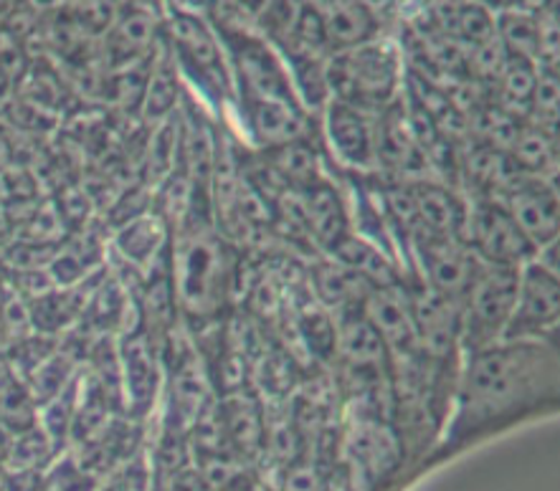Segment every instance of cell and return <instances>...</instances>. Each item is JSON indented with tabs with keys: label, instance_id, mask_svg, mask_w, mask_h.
<instances>
[{
	"label": "cell",
	"instance_id": "cell-1",
	"mask_svg": "<svg viewBox=\"0 0 560 491\" xmlns=\"http://www.w3.org/2000/svg\"><path fill=\"white\" fill-rule=\"evenodd\" d=\"M556 370V355L542 340H500L467 352L459 385L457 431H471L492 416L523 406Z\"/></svg>",
	"mask_w": 560,
	"mask_h": 491
},
{
	"label": "cell",
	"instance_id": "cell-2",
	"mask_svg": "<svg viewBox=\"0 0 560 491\" xmlns=\"http://www.w3.org/2000/svg\"><path fill=\"white\" fill-rule=\"evenodd\" d=\"M171 279L183 309L196 317H211L223 307L234 284V264L226 244L211 233V223L180 229Z\"/></svg>",
	"mask_w": 560,
	"mask_h": 491
},
{
	"label": "cell",
	"instance_id": "cell-3",
	"mask_svg": "<svg viewBox=\"0 0 560 491\" xmlns=\"http://www.w3.org/2000/svg\"><path fill=\"white\" fill-rule=\"evenodd\" d=\"M327 86L335 102L373 115L394 104L398 86V54L394 46L365 42L332 51L325 63Z\"/></svg>",
	"mask_w": 560,
	"mask_h": 491
},
{
	"label": "cell",
	"instance_id": "cell-4",
	"mask_svg": "<svg viewBox=\"0 0 560 491\" xmlns=\"http://www.w3.org/2000/svg\"><path fill=\"white\" fill-rule=\"evenodd\" d=\"M520 267L485 264L462 300L459 344L467 352L500 342L515 309Z\"/></svg>",
	"mask_w": 560,
	"mask_h": 491
},
{
	"label": "cell",
	"instance_id": "cell-5",
	"mask_svg": "<svg viewBox=\"0 0 560 491\" xmlns=\"http://www.w3.org/2000/svg\"><path fill=\"white\" fill-rule=\"evenodd\" d=\"M462 241L479 256V261L500 267H523L538 256V248L498 198H479L467 206Z\"/></svg>",
	"mask_w": 560,
	"mask_h": 491
},
{
	"label": "cell",
	"instance_id": "cell-6",
	"mask_svg": "<svg viewBox=\"0 0 560 491\" xmlns=\"http://www.w3.org/2000/svg\"><path fill=\"white\" fill-rule=\"evenodd\" d=\"M411 244L423 273V287L462 307L464 294L482 267L479 256L462 238L434 236V233L421 229L411 231Z\"/></svg>",
	"mask_w": 560,
	"mask_h": 491
},
{
	"label": "cell",
	"instance_id": "cell-7",
	"mask_svg": "<svg viewBox=\"0 0 560 491\" xmlns=\"http://www.w3.org/2000/svg\"><path fill=\"white\" fill-rule=\"evenodd\" d=\"M558 269L538 256L520 267L515 309L502 340H542L553 335L558 325Z\"/></svg>",
	"mask_w": 560,
	"mask_h": 491
},
{
	"label": "cell",
	"instance_id": "cell-8",
	"mask_svg": "<svg viewBox=\"0 0 560 491\" xmlns=\"http://www.w3.org/2000/svg\"><path fill=\"white\" fill-rule=\"evenodd\" d=\"M173 34V48L178 54L180 67L194 77L198 86H203L208 96H213L215 102H221L229 92L231 74L226 61H223L221 48L215 44V38L198 15L180 11L173 15L171 23Z\"/></svg>",
	"mask_w": 560,
	"mask_h": 491
},
{
	"label": "cell",
	"instance_id": "cell-9",
	"mask_svg": "<svg viewBox=\"0 0 560 491\" xmlns=\"http://www.w3.org/2000/svg\"><path fill=\"white\" fill-rule=\"evenodd\" d=\"M535 248L558 241V192L553 183L535 175H523L505 196L498 198Z\"/></svg>",
	"mask_w": 560,
	"mask_h": 491
},
{
	"label": "cell",
	"instance_id": "cell-10",
	"mask_svg": "<svg viewBox=\"0 0 560 491\" xmlns=\"http://www.w3.org/2000/svg\"><path fill=\"white\" fill-rule=\"evenodd\" d=\"M363 317L371 322L375 332L381 335L383 344L388 348V355L413 360L421 355L419 335H416V322L411 312L408 294L396 287H373L365 296Z\"/></svg>",
	"mask_w": 560,
	"mask_h": 491
},
{
	"label": "cell",
	"instance_id": "cell-11",
	"mask_svg": "<svg viewBox=\"0 0 560 491\" xmlns=\"http://www.w3.org/2000/svg\"><path fill=\"white\" fill-rule=\"evenodd\" d=\"M411 302L416 335H419L421 355L431 360H444L452 355V350L459 344L462 332V307L446 296L431 292L427 287H419L408 294Z\"/></svg>",
	"mask_w": 560,
	"mask_h": 491
},
{
	"label": "cell",
	"instance_id": "cell-12",
	"mask_svg": "<svg viewBox=\"0 0 560 491\" xmlns=\"http://www.w3.org/2000/svg\"><path fill=\"white\" fill-rule=\"evenodd\" d=\"M325 135L332 155L353 171L375 167V125L371 115L342 102H327Z\"/></svg>",
	"mask_w": 560,
	"mask_h": 491
},
{
	"label": "cell",
	"instance_id": "cell-13",
	"mask_svg": "<svg viewBox=\"0 0 560 491\" xmlns=\"http://www.w3.org/2000/svg\"><path fill=\"white\" fill-rule=\"evenodd\" d=\"M375 165L406 175L408 183L416 180V175L429 165L427 152L416 142L408 112L401 104H388L383 109L381 125H375Z\"/></svg>",
	"mask_w": 560,
	"mask_h": 491
},
{
	"label": "cell",
	"instance_id": "cell-14",
	"mask_svg": "<svg viewBox=\"0 0 560 491\" xmlns=\"http://www.w3.org/2000/svg\"><path fill=\"white\" fill-rule=\"evenodd\" d=\"M298 192V203L302 213V223L312 238L319 246L332 252L340 238L348 236V211L338 190L330 183L319 178L317 183L307 185V188L294 190Z\"/></svg>",
	"mask_w": 560,
	"mask_h": 491
},
{
	"label": "cell",
	"instance_id": "cell-15",
	"mask_svg": "<svg viewBox=\"0 0 560 491\" xmlns=\"http://www.w3.org/2000/svg\"><path fill=\"white\" fill-rule=\"evenodd\" d=\"M411 192L416 206V229L434 233V236L462 238L467 206L459 200L457 192L431 180H411Z\"/></svg>",
	"mask_w": 560,
	"mask_h": 491
},
{
	"label": "cell",
	"instance_id": "cell-16",
	"mask_svg": "<svg viewBox=\"0 0 560 491\" xmlns=\"http://www.w3.org/2000/svg\"><path fill=\"white\" fill-rule=\"evenodd\" d=\"M246 125L261 148H282L294 140H307L310 119L305 107L287 102H256L244 104Z\"/></svg>",
	"mask_w": 560,
	"mask_h": 491
},
{
	"label": "cell",
	"instance_id": "cell-17",
	"mask_svg": "<svg viewBox=\"0 0 560 491\" xmlns=\"http://www.w3.org/2000/svg\"><path fill=\"white\" fill-rule=\"evenodd\" d=\"M312 11L323 23L327 48H350L375 36V15L365 11L358 0H310Z\"/></svg>",
	"mask_w": 560,
	"mask_h": 491
},
{
	"label": "cell",
	"instance_id": "cell-18",
	"mask_svg": "<svg viewBox=\"0 0 560 491\" xmlns=\"http://www.w3.org/2000/svg\"><path fill=\"white\" fill-rule=\"evenodd\" d=\"M348 454L358 477L375 481L394 469L401 451H398V441L386 425L368 421L355 425V431L350 433Z\"/></svg>",
	"mask_w": 560,
	"mask_h": 491
},
{
	"label": "cell",
	"instance_id": "cell-19",
	"mask_svg": "<svg viewBox=\"0 0 560 491\" xmlns=\"http://www.w3.org/2000/svg\"><path fill=\"white\" fill-rule=\"evenodd\" d=\"M335 348L348 360V365L355 370L375 373V370L388 367V348L360 309L348 312L340 319V329L335 332Z\"/></svg>",
	"mask_w": 560,
	"mask_h": 491
},
{
	"label": "cell",
	"instance_id": "cell-20",
	"mask_svg": "<svg viewBox=\"0 0 560 491\" xmlns=\"http://www.w3.org/2000/svg\"><path fill=\"white\" fill-rule=\"evenodd\" d=\"M312 279H315L319 302H323L325 307L342 309L346 314L363 307L365 296L371 294L373 289L360 273L335 259L317 264L315 271H312Z\"/></svg>",
	"mask_w": 560,
	"mask_h": 491
},
{
	"label": "cell",
	"instance_id": "cell-21",
	"mask_svg": "<svg viewBox=\"0 0 560 491\" xmlns=\"http://www.w3.org/2000/svg\"><path fill=\"white\" fill-rule=\"evenodd\" d=\"M332 259L346 264L348 269L360 273L371 287H396L398 273L394 261L388 259V254L381 246H375L373 241L353 236L348 233L346 238H340L332 248Z\"/></svg>",
	"mask_w": 560,
	"mask_h": 491
},
{
	"label": "cell",
	"instance_id": "cell-22",
	"mask_svg": "<svg viewBox=\"0 0 560 491\" xmlns=\"http://www.w3.org/2000/svg\"><path fill=\"white\" fill-rule=\"evenodd\" d=\"M125 365V390L135 413H145L155 396V360L148 342L142 337H130L122 350Z\"/></svg>",
	"mask_w": 560,
	"mask_h": 491
},
{
	"label": "cell",
	"instance_id": "cell-23",
	"mask_svg": "<svg viewBox=\"0 0 560 491\" xmlns=\"http://www.w3.org/2000/svg\"><path fill=\"white\" fill-rule=\"evenodd\" d=\"M271 171L292 190H302L319 180L317 155L307 140H294L271 150Z\"/></svg>",
	"mask_w": 560,
	"mask_h": 491
},
{
	"label": "cell",
	"instance_id": "cell-24",
	"mask_svg": "<svg viewBox=\"0 0 560 491\" xmlns=\"http://www.w3.org/2000/svg\"><path fill=\"white\" fill-rule=\"evenodd\" d=\"M494 36L510 56L527 61L538 59V19L527 11H515V8L502 11L500 21L494 23Z\"/></svg>",
	"mask_w": 560,
	"mask_h": 491
},
{
	"label": "cell",
	"instance_id": "cell-25",
	"mask_svg": "<svg viewBox=\"0 0 560 491\" xmlns=\"http://www.w3.org/2000/svg\"><path fill=\"white\" fill-rule=\"evenodd\" d=\"M535 82H538V63L510 56L505 69L494 82L498 84V104L512 115H517V109H527Z\"/></svg>",
	"mask_w": 560,
	"mask_h": 491
},
{
	"label": "cell",
	"instance_id": "cell-26",
	"mask_svg": "<svg viewBox=\"0 0 560 491\" xmlns=\"http://www.w3.org/2000/svg\"><path fill=\"white\" fill-rule=\"evenodd\" d=\"M117 244L127 259L145 267L148 261L155 259V254L165 244V223L155 219V215L132 219V223H127V229L119 233Z\"/></svg>",
	"mask_w": 560,
	"mask_h": 491
},
{
	"label": "cell",
	"instance_id": "cell-27",
	"mask_svg": "<svg viewBox=\"0 0 560 491\" xmlns=\"http://www.w3.org/2000/svg\"><path fill=\"white\" fill-rule=\"evenodd\" d=\"M180 160V117L173 115L165 117L158 125L148 150V167L153 173L155 180H165L167 175H173L175 163Z\"/></svg>",
	"mask_w": 560,
	"mask_h": 491
},
{
	"label": "cell",
	"instance_id": "cell-28",
	"mask_svg": "<svg viewBox=\"0 0 560 491\" xmlns=\"http://www.w3.org/2000/svg\"><path fill=\"white\" fill-rule=\"evenodd\" d=\"M148 100H145V115L153 122H163L175 112V104L180 100L178 82H175L173 69H158L148 82Z\"/></svg>",
	"mask_w": 560,
	"mask_h": 491
},
{
	"label": "cell",
	"instance_id": "cell-29",
	"mask_svg": "<svg viewBox=\"0 0 560 491\" xmlns=\"http://www.w3.org/2000/svg\"><path fill=\"white\" fill-rule=\"evenodd\" d=\"M226 433L229 441H234L238 448H252L259 444L261 423L259 416L252 413L249 400H234V408L226 413Z\"/></svg>",
	"mask_w": 560,
	"mask_h": 491
},
{
	"label": "cell",
	"instance_id": "cell-30",
	"mask_svg": "<svg viewBox=\"0 0 560 491\" xmlns=\"http://www.w3.org/2000/svg\"><path fill=\"white\" fill-rule=\"evenodd\" d=\"M360 5L365 8V11H371L375 19H378V15H383V13H388L390 8H396V0H358Z\"/></svg>",
	"mask_w": 560,
	"mask_h": 491
},
{
	"label": "cell",
	"instance_id": "cell-31",
	"mask_svg": "<svg viewBox=\"0 0 560 491\" xmlns=\"http://www.w3.org/2000/svg\"><path fill=\"white\" fill-rule=\"evenodd\" d=\"M236 3H238V5H242V8H244V11H249L252 15H256V13H259V11H261V8H264V5H267V0H236Z\"/></svg>",
	"mask_w": 560,
	"mask_h": 491
},
{
	"label": "cell",
	"instance_id": "cell-32",
	"mask_svg": "<svg viewBox=\"0 0 560 491\" xmlns=\"http://www.w3.org/2000/svg\"><path fill=\"white\" fill-rule=\"evenodd\" d=\"M112 491H122V489H112Z\"/></svg>",
	"mask_w": 560,
	"mask_h": 491
}]
</instances>
